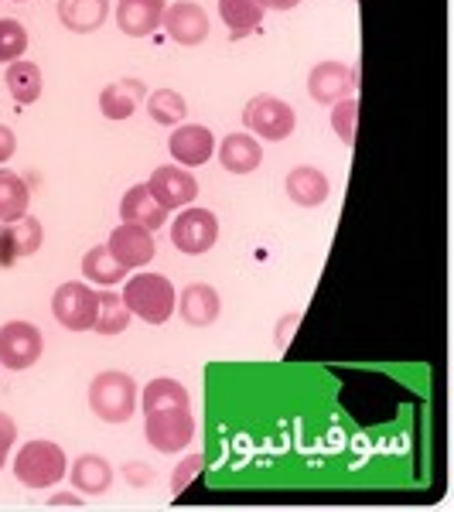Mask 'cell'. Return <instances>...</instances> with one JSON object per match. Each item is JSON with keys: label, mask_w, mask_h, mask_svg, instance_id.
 Instances as JSON below:
<instances>
[{"label": "cell", "mask_w": 454, "mask_h": 512, "mask_svg": "<svg viewBox=\"0 0 454 512\" xmlns=\"http://www.w3.org/2000/svg\"><path fill=\"white\" fill-rule=\"evenodd\" d=\"M140 410H144V437L154 451L178 454L195 441L192 396L178 379H151L140 393Z\"/></svg>", "instance_id": "6da1fadb"}, {"label": "cell", "mask_w": 454, "mask_h": 512, "mask_svg": "<svg viewBox=\"0 0 454 512\" xmlns=\"http://www.w3.org/2000/svg\"><path fill=\"white\" fill-rule=\"evenodd\" d=\"M123 304H127L130 315H137L147 325H164L175 315V284L161 274H134L123 287Z\"/></svg>", "instance_id": "7a4b0ae2"}, {"label": "cell", "mask_w": 454, "mask_h": 512, "mask_svg": "<svg viewBox=\"0 0 454 512\" xmlns=\"http://www.w3.org/2000/svg\"><path fill=\"white\" fill-rule=\"evenodd\" d=\"M89 410L106 424H127L137 410V383L130 373L110 369L89 383Z\"/></svg>", "instance_id": "3957f363"}, {"label": "cell", "mask_w": 454, "mask_h": 512, "mask_svg": "<svg viewBox=\"0 0 454 512\" xmlns=\"http://www.w3.org/2000/svg\"><path fill=\"white\" fill-rule=\"evenodd\" d=\"M14 475L28 489H52L69 475V458L55 441H28L14 458Z\"/></svg>", "instance_id": "277c9868"}, {"label": "cell", "mask_w": 454, "mask_h": 512, "mask_svg": "<svg viewBox=\"0 0 454 512\" xmlns=\"http://www.w3.org/2000/svg\"><path fill=\"white\" fill-rule=\"evenodd\" d=\"M243 123L250 134H257L263 140H284L294 134L297 113L291 103H284L277 96H253L243 110Z\"/></svg>", "instance_id": "5b68a950"}, {"label": "cell", "mask_w": 454, "mask_h": 512, "mask_svg": "<svg viewBox=\"0 0 454 512\" xmlns=\"http://www.w3.org/2000/svg\"><path fill=\"white\" fill-rule=\"evenodd\" d=\"M216 239H219V219H216V212H209V209L185 205L181 216L171 222V243L188 256L209 253L212 246H216Z\"/></svg>", "instance_id": "8992f818"}, {"label": "cell", "mask_w": 454, "mask_h": 512, "mask_svg": "<svg viewBox=\"0 0 454 512\" xmlns=\"http://www.w3.org/2000/svg\"><path fill=\"white\" fill-rule=\"evenodd\" d=\"M52 315L69 332H89L96 321V291L82 280H69L52 294Z\"/></svg>", "instance_id": "52a82bcc"}, {"label": "cell", "mask_w": 454, "mask_h": 512, "mask_svg": "<svg viewBox=\"0 0 454 512\" xmlns=\"http://www.w3.org/2000/svg\"><path fill=\"white\" fill-rule=\"evenodd\" d=\"M45 352V342H41V332L31 321H7L0 328V366L11 369V373H21V369H31Z\"/></svg>", "instance_id": "ba28073f"}, {"label": "cell", "mask_w": 454, "mask_h": 512, "mask_svg": "<svg viewBox=\"0 0 454 512\" xmlns=\"http://www.w3.org/2000/svg\"><path fill=\"white\" fill-rule=\"evenodd\" d=\"M147 192L154 195V202L164 205V209H185L198 198V181L188 168L181 164H164V168H154V175L147 178Z\"/></svg>", "instance_id": "9c48e42d"}, {"label": "cell", "mask_w": 454, "mask_h": 512, "mask_svg": "<svg viewBox=\"0 0 454 512\" xmlns=\"http://www.w3.org/2000/svg\"><path fill=\"white\" fill-rule=\"evenodd\" d=\"M106 250L113 253V260H120L127 270H137V267H147L158 253L154 246V233L144 226H134V222H120L117 229L106 239Z\"/></svg>", "instance_id": "30bf717a"}, {"label": "cell", "mask_w": 454, "mask_h": 512, "mask_svg": "<svg viewBox=\"0 0 454 512\" xmlns=\"http://www.w3.org/2000/svg\"><path fill=\"white\" fill-rule=\"evenodd\" d=\"M359 72L342 62H321L308 72V93L315 103H338L345 96H356Z\"/></svg>", "instance_id": "8fae6325"}, {"label": "cell", "mask_w": 454, "mask_h": 512, "mask_svg": "<svg viewBox=\"0 0 454 512\" xmlns=\"http://www.w3.org/2000/svg\"><path fill=\"white\" fill-rule=\"evenodd\" d=\"M41 239H45V229L28 212L14 222H4L0 226V267H14L24 256H35L41 250Z\"/></svg>", "instance_id": "7c38bea8"}, {"label": "cell", "mask_w": 454, "mask_h": 512, "mask_svg": "<svg viewBox=\"0 0 454 512\" xmlns=\"http://www.w3.org/2000/svg\"><path fill=\"white\" fill-rule=\"evenodd\" d=\"M161 28L168 31L171 41L192 48V45H202V41L209 38V14H205L198 4H192V0H178V4L164 7Z\"/></svg>", "instance_id": "4fadbf2b"}, {"label": "cell", "mask_w": 454, "mask_h": 512, "mask_svg": "<svg viewBox=\"0 0 454 512\" xmlns=\"http://www.w3.org/2000/svg\"><path fill=\"white\" fill-rule=\"evenodd\" d=\"M168 151L181 168H198V164H205L212 158L216 137H212V130L202 127V123H178L175 134L168 140Z\"/></svg>", "instance_id": "5bb4252c"}, {"label": "cell", "mask_w": 454, "mask_h": 512, "mask_svg": "<svg viewBox=\"0 0 454 512\" xmlns=\"http://www.w3.org/2000/svg\"><path fill=\"white\" fill-rule=\"evenodd\" d=\"M164 0H120L117 4V28L127 38H147L161 28Z\"/></svg>", "instance_id": "9a60e30c"}, {"label": "cell", "mask_w": 454, "mask_h": 512, "mask_svg": "<svg viewBox=\"0 0 454 512\" xmlns=\"http://www.w3.org/2000/svg\"><path fill=\"white\" fill-rule=\"evenodd\" d=\"M175 308L181 311V321L192 328H209L212 321L219 318L222 311V301H219V291L209 284H188L181 291V301H175Z\"/></svg>", "instance_id": "2e32d148"}, {"label": "cell", "mask_w": 454, "mask_h": 512, "mask_svg": "<svg viewBox=\"0 0 454 512\" xmlns=\"http://www.w3.org/2000/svg\"><path fill=\"white\" fill-rule=\"evenodd\" d=\"M147 96V86L140 79H120L110 82V86L99 93V113L106 120H130L140 110Z\"/></svg>", "instance_id": "e0dca14e"}, {"label": "cell", "mask_w": 454, "mask_h": 512, "mask_svg": "<svg viewBox=\"0 0 454 512\" xmlns=\"http://www.w3.org/2000/svg\"><path fill=\"white\" fill-rule=\"evenodd\" d=\"M120 219L151 229V233H158L164 222H168V209L154 202V195L147 192V185H134L120 202Z\"/></svg>", "instance_id": "ac0fdd59"}, {"label": "cell", "mask_w": 454, "mask_h": 512, "mask_svg": "<svg viewBox=\"0 0 454 512\" xmlns=\"http://www.w3.org/2000/svg\"><path fill=\"white\" fill-rule=\"evenodd\" d=\"M287 195H291L294 205H304V209H315V205L328 202L332 195V185H328L325 171L311 168V164H301L287 175Z\"/></svg>", "instance_id": "d6986e66"}, {"label": "cell", "mask_w": 454, "mask_h": 512, "mask_svg": "<svg viewBox=\"0 0 454 512\" xmlns=\"http://www.w3.org/2000/svg\"><path fill=\"white\" fill-rule=\"evenodd\" d=\"M219 161L229 175H250V171L260 168L263 147H260V140L250 134H229L219 147Z\"/></svg>", "instance_id": "ffe728a7"}, {"label": "cell", "mask_w": 454, "mask_h": 512, "mask_svg": "<svg viewBox=\"0 0 454 512\" xmlns=\"http://www.w3.org/2000/svg\"><path fill=\"white\" fill-rule=\"evenodd\" d=\"M113 485V465L103 454H82L72 461V489L82 495H103Z\"/></svg>", "instance_id": "44dd1931"}, {"label": "cell", "mask_w": 454, "mask_h": 512, "mask_svg": "<svg viewBox=\"0 0 454 512\" xmlns=\"http://www.w3.org/2000/svg\"><path fill=\"white\" fill-rule=\"evenodd\" d=\"M106 14H110V0H62L59 4V21L76 35L103 28Z\"/></svg>", "instance_id": "7402d4cb"}, {"label": "cell", "mask_w": 454, "mask_h": 512, "mask_svg": "<svg viewBox=\"0 0 454 512\" xmlns=\"http://www.w3.org/2000/svg\"><path fill=\"white\" fill-rule=\"evenodd\" d=\"M219 18L229 28V38H246L260 28L263 4L260 0H219Z\"/></svg>", "instance_id": "603a6c76"}, {"label": "cell", "mask_w": 454, "mask_h": 512, "mask_svg": "<svg viewBox=\"0 0 454 512\" xmlns=\"http://www.w3.org/2000/svg\"><path fill=\"white\" fill-rule=\"evenodd\" d=\"M130 328V311L123 304L120 294H113L110 287L96 291V321H93V332L99 335H120Z\"/></svg>", "instance_id": "cb8c5ba5"}, {"label": "cell", "mask_w": 454, "mask_h": 512, "mask_svg": "<svg viewBox=\"0 0 454 512\" xmlns=\"http://www.w3.org/2000/svg\"><path fill=\"white\" fill-rule=\"evenodd\" d=\"M4 82H7V93L14 96L18 106H31L41 96V69L35 62H24V59L11 62L7 65Z\"/></svg>", "instance_id": "d4e9b609"}, {"label": "cell", "mask_w": 454, "mask_h": 512, "mask_svg": "<svg viewBox=\"0 0 454 512\" xmlns=\"http://www.w3.org/2000/svg\"><path fill=\"white\" fill-rule=\"evenodd\" d=\"M82 277L89 284H99V287H113L127 277V267L120 260H113V253L106 246H93L86 256H82Z\"/></svg>", "instance_id": "484cf974"}, {"label": "cell", "mask_w": 454, "mask_h": 512, "mask_svg": "<svg viewBox=\"0 0 454 512\" xmlns=\"http://www.w3.org/2000/svg\"><path fill=\"white\" fill-rule=\"evenodd\" d=\"M31 192L24 185V178H18L14 171L0 168V222H14L28 212Z\"/></svg>", "instance_id": "4316f807"}, {"label": "cell", "mask_w": 454, "mask_h": 512, "mask_svg": "<svg viewBox=\"0 0 454 512\" xmlns=\"http://www.w3.org/2000/svg\"><path fill=\"white\" fill-rule=\"evenodd\" d=\"M147 113H151V120L161 123V127H178V123L188 117V103L175 89H154V93L147 96Z\"/></svg>", "instance_id": "83f0119b"}, {"label": "cell", "mask_w": 454, "mask_h": 512, "mask_svg": "<svg viewBox=\"0 0 454 512\" xmlns=\"http://www.w3.org/2000/svg\"><path fill=\"white\" fill-rule=\"evenodd\" d=\"M28 52V28L14 18H0V62H18Z\"/></svg>", "instance_id": "f1b7e54d"}, {"label": "cell", "mask_w": 454, "mask_h": 512, "mask_svg": "<svg viewBox=\"0 0 454 512\" xmlns=\"http://www.w3.org/2000/svg\"><path fill=\"white\" fill-rule=\"evenodd\" d=\"M356 117H359V99L356 96L338 99L335 110H332V127H335V134L345 147L356 144Z\"/></svg>", "instance_id": "f546056e"}, {"label": "cell", "mask_w": 454, "mask_h": 512, "mask_svg": "<svg viewBox=\"0 0 454 512\" xmlns=\"http://www.w3.org/2000/svg\"><path fill=\"white\" fill-rule=\"evenodd\" d=\"M202 468H205V461H202V454H188L185 461L175 468V475H171V492H185L188 485L195 482L198 475H202Z\"/></svg>", "instance_id": "4dcf8cb0"}, {"label": "cell", "mask_w": 454, "mask_h": 512, "mask_svg": "<svg viewBox=\"0 0 454 512\" xmlns=\"http://www.w3.org/2000/svg\"><path fill=\"white\" fill-rule=\"evenodd\" d=\"M14 441H18V424L7 414H0V468L7 465V454H11Z\"/></svg>", "instance_id": "1f68e13d"}, {"label": "cell", "mask_w": 454, "mask_h": 512, "mask_svg": "<svg viewBox=\"0 0 454 512\" xmlns=\"http://www.w3.org/2000/svg\"><path fill=\"white\" fill-rule=\"evenodd\" d=\"M123 478H127L134 489H147V485H154V472L144 465V461H130V465H123Z\"/></svg>", "instance_id": "d6a6232c"}, {"label": "cell", "mask_w": 454, "mask_h": 512, "mask_svg": "<svg viewBox=\"0 0 454 512\" xmlns=\"http://www.w3.org/2000/svg\"><path fill=\"white\" fill-rule=\"evenodd\" d=\"M14 147H18V140H14V130L0 123V164L14 158Z\"/></svg>", "instance_id": "836d02e7"}, {"label": "cell", "mask_w": 454, "mask_h": 512, "mask_svg": "<svg viewBox=\"0 0 454 512\" xmlns=\"http://www.w3.org/2000/svg\"><path fill=\"white\" fill-rule=\"evenodd\" d=\"M301 321V315H291V318H284L280 321V335H277V349H284L287 345V335H294V325Z\"/></svg>", "instance_id": "e575fe53"}, {"label": "cell", "mask_w": 454, "mask_h": 512, "mask_svg": "<svg viewBox=\"0 0 454 512\" xmlns=\"http://www.w3.org/2000/svg\"><path fill=\"white\" fill-rule=\"evenodd\" d=\"M48 506H52V509H59V506L76 509V506H82V499H79V495H52V499H48Z\"/></svg>", "instance_id": "d590c367"}, {"label": "cell", "mask_w": 454, "mask_h": 512, "mask_svg": "<svg viewBox=\"0 0 454 512\" xmlns=\"http://www.w3.org/2000/svg\"><path fill=\"white\" fill-rule=\"evenodd\" d=\"M260 4H263V11H291L301 0H260Z\"/></svg>", "instance_id": "8d00e7d4"}]
</instances>
